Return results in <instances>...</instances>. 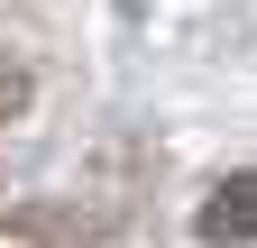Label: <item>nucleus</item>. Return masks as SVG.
Segmentation results:
<instances>
[{
	"mask_svg": "<svg viewBox=\"0 0 257 248\" xmlns=\"http://www.w3.org/2000/svg\"><path fill=\"white\" fill-rule=\"evenodd\" d=\"M193 230H202L211 248H239V239H257V175H230V184H211V202L193 211Z\"/></svg>",
	"mask_w": 257,
	"mask_h": 248,
	"instance_id": "obj_1",
	"label": "nucleus"
}]
</instances>
